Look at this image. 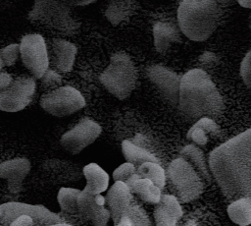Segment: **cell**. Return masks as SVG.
I'll use <instances>...</instances> for the list:
<instances>
[{
    "label": "cell",
    "mask_w": 251,
    "mask_h": 226,
    "mask_svg": "<svg viewBox=\"0 0 251 226\" xmlns=\"http://www.w3.org/2000/svg\"><path fill=\"white\" fill-rule=\"evenodd\" d=\"M209 168L226 198H251V128L212 150Z\"/></svg>",
    "instance_id": "6da1fadb"
},
{
    "label": "cell",
    "mask_w": 251,
    "mask_h": 226,
    "mask_svg": "<svg viewBox=\"0 0 251 226\" xmlns=\"http://www.w3.org/2000/svg\"><path fill=\"white\" fill-rule=\"evenodd\" d=\"M178 106L188 118L198 120L220 115L224 101L208 74L201 69H192L181 77Z\"/></svg>",
    "instance_id": "7a4b0ae2"
},
{
    "label": "cell",
    "mask_w": 251,
    "mask_h": 226,
    "mask_svg": "<svg viewBox=\"0 0 251 226\" xmlns=\"http://www.w3.org/2000/svg\"><path fill=\"white\" fill-rule=\"evenodd\" d=\"M222 15V0H182L177 9V24L186 37L204 41L216 30Z\"/></svg>",
    "instance_id": "3957f363"
},
{
    "label": "cell",
    "mask_w": 251,
    "mask_h": 226,
    "mask_svg": "<svg viewBox=\"0 0 251 226\" xmlns=\"http://www.w3.org/2000/svg\"><path fill=\"white\" fill-rule=\"evenodd\" d=\"M138 79L137 68L125 52H116L101 73L99 80L104 87L117 98H127L133 91Z\"/></svg>",
    "instance_id": "277c9868"
},
{
    "label": "cell",
    "mask_w": 251,
    "mask_h": 226,
    "mask_svg": "<svg viewBox=\"0 0 251 226\" xmlns=\"http://www.w3.org/2000/svg\"><path fill=\"white\" fill-rule=\"evenodd\" d=\"M28 19L64 34H71L78 28V23L72 16L71 5L64 0H35Z\"/></svg>",
    "instance_id": "5b68a950"
},
{
    "label": "cell",
    "mask_w": 251,
    "mask_h": 226,
    "mask_svg": "<svg viewBox=\"0 0 251 226\" xmlns=\"http://www.w3.org/2000/svg\"><path fill=\"white\" fill-rule=\"evenodd\" d=\"M166 175L171 190L180 202L196 199L204 190V179L194 166L181 156L169 164Z\"/></svg>",
    "instance_id": "8992f818"
},
{
    "label": "cell",
    "mask_w": 251,
    "mask_h": 226,
    "mask_svg": "<svg viewBox=\"0 0 251 226\" xmlns=\"http://www.w3.org/2000/svg\"><path fill=\"white\" fill-rule=\"evenodd\" d=\"M85 105L82 94L70 85L59 86L40 98V106L47 113L56 117H65L80 110Z\"/></svg>",
    "instance_id": "52a82bcc"
},
{
    "label": "cell",
    "mask_w": 251,
    "mask_h": 226,
    "mask_svg": "<svg viewBox=\"0 0 251 226\" xmlns=\"http://www.w3.org/2000/svg\"><path fill=\"white\" fill-rule=\"evenodd\" d=\"M21 57L25 68L35 79H41L49 68V55L42 35L29 33L20 42Z\"/></svg>",
    "instance_id": "ba28073f"
},
{
    "label": "cell",
    "mask_w": 251,
    "mask_h": 226,
    "mask_svg": "<svg viewBox=\"0 0 251 226\" xmlns=\"http://www.w3.org/2000/svg\"><path fill=\"white\" fill-rule=\"evenodd\" d=\"M34 77L20 76L0 91V109L6 112H18L25 108L35 92Z\"/></svg>",
    "instance_id": "9c48e42d"
},
{
    "label": "cell",
    "mask_w": 251,
    "mask_h": 226,
    "mask_svg": "<svg viewBox=\"0 0 251 226\" xmlns=\"http://www.w3.org/2000/svg\"><path fill=\"white\" fill-rule=\"evenodd\" d=\"M101 132L102 128L97 122L84 118L61 137L60 143L68 152L74 155L78 154L85 147L94 142Z\"/></svg>",
    "instance_id": "30bf717a"
},
{
    "label": "cell",
    "mask_w": 251,
    "mask_h": 226,
    "mask_svg": "<svg viewBox=\"0 0 251 226\" xmlns=\"http://www.w3.org/2000/svg\"><path fill=\"white\" fill-rule=\"evenodd\" d=\"M25 213L30 215L35 224L43 225H68L54 212L42 205H32L21 202H6L0 206V222L1 224H11V222L20 214Z\"/></svg>",
    "instance_id": "8fae6325"
},
{
    "label": "cell",
    "mask_w": 251,
    "mask_h": 226,
    "mask_svg": "<svg viewBox=\"0 0 251 226\" xmlns=\"http://www.w3.org/2000/svg\"><path fill=\"white\" fill-rule=\"evenodd\" d=\"M146 77L159 92L172 104L176 105L179 98L181 77L169 68L155 64L146 68Z\"/></svg>",
    "instance_id": "7c38bea8"
},
{
    "label": "cell",
    "mask_w": 251,
    "mask_h": 226,
    "mask_svg": "<svg viewBox=\"0 0 251 226\" xmlns=\"http://www.w3.org/2000/svg\"><path fill=\"white\" fill-rule=\"evenodd\" d=\"M77 202L78 214L83 220L96 226L107 225L111 218V212L108 207H105V197L83 189L78 196Z\"/></svg>",
    "instance_id": "4fadbf2b"
},
{
    "label": "cell",
    "mask_w": 251,
    "mask_h": 226,
    "mask_svg": "<svg viewBox=\"0 0 251 226\" xmlns=\"http://www.w3.org/2000/svg\"><path fill=\"white\" fill-rule=\"evenodd\" d=\"M41 174L45 180L55 185H67L75 183L81 179L83 172L77 164L73 161L50 158L45 160L40 166Z\"/></svg>",
    "instance_id": "5bb4252c"
},
{
    "label": "cell",
    "mask_w": 251,
    "mask_h": 226,
    "mask_svg": "<svg viewBox=\"0 0 251 226\" xmlns=\"http://www.w3.org/2000/svg\"><path fill=\"white\" fill-rule=\"evenodd\" d=\"M130 188L122 181H115L106 194V204L111 212V219L118 225L130 206Z\"/></svg>",
    "instance_id": "9a60e30c"
},
{
    "label": "cell",
    "mask_w": 251,
    "mask_h": 226,
    "mask_svg": "<svg viewBox=\"0 0 251 226\" xmlns=\"http://www.w3.org/2000/svg\"><path fill=\"white\" fill-rule=\"evenodd\" d=\"M30 162L24 157L12 158L0 164V177L6 181L8 191L18 194L22 191L25 178L29 173Z\"/></svg>",
    "instance_id": "2e32d148"
},
{
    "label": "cell",
    "mask_w": 251,
    "mask_h": 226,
    "mask_svg": "<svg viewBox=\"0 0 251 226\" xmlns=\"http://www.w3.org/2000/svg\"><path fill=\"white\" fill-rule=\"evenodd\" d=\"M153 215L157 225H176L182 217L180 201L175 195L164 194L160 201L155 204Z\"/></svg>",
    "instance_id": "e0dca14e"
},
{
    "label": "cell",
    "mask_w": 251,
    "mask_h": 226,
    "mask_svg": "<svg viewBox=\"0 0 251 226\" xmlns=\"http://www.w3.org/2000/svg\"><path fill=\"white\" fill-rule=\"evenodd\" d=\"M76 47L71 41L54 38L51 43V63L60 72L68 73L75 64Z\"/></svg>",
    "instance_id": "ac0fdd59"
},
{
    "label": "cell",
    "mask_w": 251,
    "mask_h": 226,
    "mask_svg": "<svg viewBox=\"0 0 251 226\" xmlns=\"http://www.w3.org/2000/svg\"><path fill=\"white\" fill-rule=\"evenodd\" d=\"M179 27L169 22H157L153 26V38L159 53L167 52L172 45L181 40Z\"/></svg>",
    "instance_id": "d6986e66"
},
{
    "label": "cell",
    "mask_w": 251,
    "mask_h": 226,
    "mask_svg": "<svg viewBox=\"0 0 251 226\" xmlns=\"http://www.w3.org/2000/svg\"><path fill=\"white\" fill-rule=\"evenodd\" d=\"M221 129L218 124L211 117H203L196 121V123L188 130L187 139L196 145H205L212 138L220 135Z\"/></svg>",
    "instance_id": "ffe728a7"
},
{
    "label": "cell",
    "mask_w": 251,
    "mask_h": 226,
    "mask_svg": "<svg viewBox=\"0 0 251 226\" xmlns=\"http://www.w3.org/2000/svg\"><path fill=\"white\" fill-rule=\"evenodd\" d=\"M83 177L86 180L84 189L95 193L101 194L105 192L109 185V175L96 163H89L82 168Z\"/></svg>",
    "instance_id": "44dd1931"
},
{
    "label": "cell",
    "mask_w": 251,
    "mask_h": 226,
    "mask_svg": "<svg viewBox=\"0 0 251 226\" xmlns=\"http://www.w3.org/2000/svg\"><path fill=\"white\" fill-rule=\"evenodd\" d=\"M130 191L141 200L154 205L160 201L162 197V189L148 178L137 179L130 187Z\"/></svg>",
    "instance_id": "7402d4cb"
},
{
    "label": "cell",
    "mask_w": 251,
    "mask_h": 226,
    "mask_svg": "<svg viewBox=\"0 0 251 226\" xmlns=\"http://www.w3.org/2000/svg\"><path fill=\"white\" fill-rule=\"evenodd\" d=\"M134 12L132 0H111L106 8L105 16L113 25L127 21Z\"/></svg>",
    "instance_id": "603a6c76"
},
{
    "label": "cell",
    "mask_w": 251,
    "mask_h": 226,
    "mask_svg": "<svg viewBox=\"0 0 251 226\" xmlns=\"http://www.w3.org/2000/svg\"><path fill=\"white\" fill-rule=\"evenodd\" d=\"M122 151L126 161L133 163L136 167L146 161L159 162L158 158L154 156L150 151L135 144L129 140H125L122 142Z\"/></svg>",
    "instance_id": "cb8c5ba5"
},
{
    "label": "cell",
    "mask_w": 251,
    "mask_h": 226,
    "mask_svg": "<svg viewBox=\"0 0 251 226\" xmlns=\"http://www.w3.org/2000/svg\"><path fill=\"white\" fill-rule=\"evenodd\" d=\"M228 217L238 225L251 224V198L234 199L227 207Z\"/></svg>",
    "instance_id": "d4e9b609"
},
{
    "label": "cell",
    "mask_w": 251,
    "mask_h": 226,
    "mask_svg": "<svg viewBox=\"0 0 251 226\" xmlns=\"http://www.w3.org/2000/svg\"><path fill=\"white\" fill-rule=\"evenodd\" d=\"M180 156L188 160L205 181L207 182L210 181L211 176H210V172H209L204 154L202 150L198 146H196L195 143L185 145L180 150Z\"/></svg>",
    "instance_id": "484cf974"
},
{
    "label": "cell",
    "mask_w": 251,
    "mask_h": 226,
    "mask_svg": "<svg viewBox=\"0 0 251 226\" xmlns=\"http://www.w3.org/2000/svg\"><path fill=\"white\" fill-rule=\"evenodd\" d=\"M80 190L70 188V187H62L57 196L58 203L63 212L74 214L78 213V196L80 194Z\"/></svg>",
    "instance_id": "4316f807"
},
{
    "label": "cell",
    "mask_w": 251,
    "mask_h": 226,
    "mask_svg": "<svg viewBox=\"0 0 251 226\" xmlns=\"http://www.w3.org/2000/svg\"><path fill=\"white\" fill-rule=\"evenodd\" d=\"M137 173L141 178H148L159 188L163 189L167 182V175L159 162L146 161L137 167Z\"/></svg>",
    "instance_id": "83f0119b"
},
{
    "label": "cell",
    "mask_w": 251,
    "mask_h": 226,
    "mask_svg": "<svg viewBox=\"0 0 251 226\" xmlns=\"http://www.w3.org/2000/svg\"><path fill=\"white\" fill-rule=\"evenodd\" d=\"M139 178L140 176L137 173V167L128 161L121 164L113 172L114 181H122L126 183L129 188Z\"/></svg>",
    "instance_id": "f1b7e54d"
},
{
    "label": "cell",
    "mask_w": 251,
    "mask_h": 226,
    "mask_svg": "<svg viewBox=\"0 0 251 226\" xmlns=\"http://www.w3.org/2000/svg\"><path fill=\"white\" fill-rule=\"evenodd\" d=\"M21 55L20 50V44L18 43H12L5 47H3L0 51V63H1V69L4 67H10L14 65L19 57Z\"/></svg>",
    "instance_id": "f546056e"
},
{
    "label": "cell",
    "mask_w": 251,
    "mask_h": 226,
    "mask_svg": "<svg viewBox=\"0 0 251 226\" xmlns=\"http://www.w3.org/2000/svg\"><path fill=\"white\" fill-rule=\"evenodd\" d=\"M240 76L247 87L251 89V50L245 54L241 61Z\"/></svg>",
    "instance_id": "4dcf8cb0"
},
{
    "label": "cell",
    "mask_w": 251,
    "mask_h": 226,
    "mask_svg": "<svg viewBox=\"0 0 251 226\" xmlns=\"http://www.w3.org/2000/svg\"><path fill=\"white\" fill-rule=\"evenodd\" d=\"M43 80L44 84H48V85H59L61 83V77L59 74H57L53 70H47V72L44 74V76L41 78Z\"/></svg>",
    "instance_id": "1f68e13d"
},
{
    "label": "cell",
    "mask_w": 251,
    "mask_h": 226,
    "mask_svg": "<svg viewBox=\"0 0 251 226\" xmlns=\"http://www.w3.org/2000/svg\"><path fill=\"white\" fill-rule=\"evenodd\" d=\"M11 226H22V225H35V221L34 219L28 215V214H25L22 213L20 215H18L10 224Z\"/></svg>",
    "instance_id": "d6a6232c"
},
{
    "label": "cell",
    "mask_w": 251,
    "mask_h": 226,
    "mask_svg": "<svg viewBox=\"0 0 251 226\" xmlns=\"http://www.w3.org/2000/svg\"><path fill=\"white\" fill-rule=\"evenodd\" d=\"M12 82H13L12 76L7 72L1 71V74H0V89H3L5 87H7Z\"/></svg>",
    "instance_id": "836d02e7"
},
{
    "label": "cell",
    "mask_w": 251,
    "mask_h": 226,
    "mask_svg": "<svg viewBox=\"0 0 251 226\" xmlns=\"http://www.w3.org/2000/svg\"><path fill=\"white\" fill-rule=\"evenodd\" d=\"M71 6H85L96 0H64Z\"/></svg>",
    "instance_id": "e575fe53"
},
{
    "label": "cell",
    "mask_w": 251,
    "mask_h": 226,
    "mask_svg": "<svg viewBox=\"0 0 251 226\" xmlns=\"http://www.w3.org/2000/svg\"><path fill=\"white\" fill-rule=\"evenodd\" d=\"M237 2L240 6L251 9V0H237Z\"/></svg>",
    "instance_id": "d590c367"
}]
</instances>
